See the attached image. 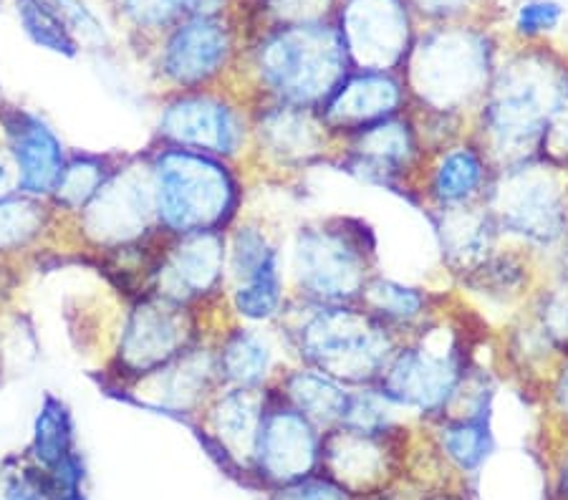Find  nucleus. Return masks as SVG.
I'll return each instance as SVG.
<instances>
[{
    "instance_id": "obj_30",
    "label": "nucleus",
    "mask_w": 568,
    "mask_h": 500,
    "mask_svg": "<svg viewBox=\"0 0 568 500\" xmlns=\"http://www.w3.org/2000/svg\"><path fill=\"white\" fill-rule=\"evenodd\" d=\"M233 312L248 324H276L288 304V276L283 251L248 280L231 288Z\"/></svg>"
},
{
    "instance_id": "obj_8",
    "label": "nucleus",
    "mask_w": 568,
    "mask_h": 500,
    "mask_svg": "<svg viewBox=\"0 0 568 500\" xmlns=\"http://www.w3.org/2000/svg\"><path fill=\"white\" fill-rule=\"evenodd\" d=\"M485 205L500 241L524 245L536 256H558L568 241V175L546 162L498 170Z\"/></svg>"
},
{
    "instance_id": "obj_21",
    "label": "nucleus",
    "mask_w": 568,
    "mask_h": 500,
    "mask_svg": "<svg viewBox=\"0 0 568 500\" xmlns=\"http://www.w3.org/2000/svg\"><path fill=\"white\" fill-rule=\"evenodd\" d=\"M534 251L524 245L500 241L488 256L455 278V290L480 298L496 308H524L536 290L544 286Z\"/></svg>"
},
{
    "instance_id": "obj_49",
    "label": "nucleus",
    "mask_w": 568,
    "mask_h": 500,
    "mask_svg": "<svg viewBox=\"0 0 568 500\" xmlns=\"http://www.w3.org/2000/svg\"><path fill=\"white\" fill-rule=\"evenodd\" d=\"M59 500H84V498H81L77 490H67V493H63Z\"/></svg>"
},
{
    "instance_id": "obj_7",
    "label": "nucleus",
    "mask_w": 568,
    "mask_h": 500,
    "mask_svg": "<svg viewBox=\"0 0 568 500\" xmlns=\"http://www.w3.org/2000/svg\"><path fill=\"white\" fill-rule=\"evenodd\" d=\"M150 170L158 223L164 231L225 233L235 223L243 187L227 160L162 144L152 154Z\"/></svg>"
},
{
    "instance_id": "obj_41",
    "label": "nucleus",
    "mask_w": 568,
    "mask_h": 500,
    "mask_svg": "<svg viewBox=\"0 0 568 500\" xmlns=\"http://www.w3.org/2000/svg\"><path fill=\"white\" fill-rule=\"evenodd\" d=\"M538 160L568 175V96L556 109L538 144Z\"/></svg>"
},
{
    "instance_id": "obj_28",
    "label": "nucleus",
    "mask_w": 568,
    "mask_h": 500,
    "mask_svg": "<svg viewBox=\"0 0 568 500\" xmlns=\"http://www.w3.org/2000/svg\"><path fill=\"white\" fill-rule=\"evenodd\" d=\"M286 402L308 417L321 430H328L342 422L346 402H349L352 387L342 381L321 375V371L293 361L291 367L281 369L278 377L271 381Z\"/></svg>"
},
{
    "instance_id": "obj_20",
    "label": "nucleus",
    "mask_w": 568,
    "mask_h": 500,
    "mask_svg": "<svg viewBox=\"0 0 568 500\" xmlns=\"http://www.w3.org/2000/svg\"><path fill=\"white\" fill-rule=\"evenodd\" d=\"M407 109L409 91L399 71L352 69L334 94L326 99V104L318 109V114L338 142L346 134L389 120Z\"/></svg>"
},
{
    "instance_id": "obj_44",
    "label": "nucleus",
    "mask_w": 568,
    "mask_h": 500,
    "mask_svg": "<svg viewBox=\"0 0 568 500\" xmlns=\"http://www.w3.org/2000/svg\"><path fill=\"white\" fill-rule=\"evenodd\" d=\"M13 190V170H11V162H8L3 154H0V197L11 195Z\"/></svg>"
},
{
    "instance_id": "obj_3",
    "label": "nucleus",
    "mask_w": 568,
    "mask_h": 500,
    "mask_svg": "<svg viewBox=\"0 0 568 500\" xmlns=\"http://www.w3.org/2000/svg\"><path fill=\"white\" fill-rule=\"evenodd\" d=\"M500 41L488 23H429L417 31L402 79L409 109L470 122L500 61Z\"/></svg>"
},
{
    "instance_id": "obj_10",
    "label": "nucleus",
    "mask_w": 568,
    "mask_h": 500,
    "mask_svg": "<svg viewBox=\"0 0 568 500\" xmlns=\"http://www.w3.org/2000/svg\"><path fill=\"white\" fill-rule=\"evenodd\" d=\"M160 140L170 147L215 154L231 162L251 144V109H241L210 89L180 91L162 109Z\"/></svg>"
},
{
    "instance_id": "obj_4",
    "label": "nucleus",
    "mask_w": 568,
    "mask_h": 500,
    "mask_svg": "<svg viewBox=\"0 0 568 500\" xmlns=\"http://www.w3.org/2000/svg\"><path fill=\"white\" fill-rule=\"evenodd\" d=\"M276 326L293 361L352 389L374 387L402 341L362 304H308L288 296Z\"/></svg>"
},
{
    "instance_id": "obj_32",
    "label": "nucleus",
    "mask_w": 568,
    "mask_h": 500,
    "mask_svg": "<svg viewBox=\"0 0 568 500\" xmlns=\"http://www.w3.org/2000/svg\"><path fill=\"white\" fill-rule=\"evenodd\" d=\"M278 253L281 245L258 223L237 225L227 235V278L233 280V286L243 284Z\"/></svg>"
},
{
    "instance_id": "obj_40",
    "label": "nucleus",
    "mask_w": 568,
    "mask_h": 500,
    "mask_svg": "<svg viewBox=\"0 0 568 500\" xmlns=\"http://www.w3.org/2000/svg\"><path fill=\"white\" fill-rule=\"evenodd\" d=\"M417 21L429 23H457L480 21V6L485 0H407Z\"/></svg>"
},
{
    "instance_id": "obj_6",
    "label": "nucleus",
    "mask_w": 568,
    "mask_h": 500,
    "mask_svg": "<svg viewBox=\"0 0 568 500\" xmlns=\"http://www.w3.org/2000/svg\"><path fill=\"white\" fill-rule=\"evenodd\" d=\"M258 102L321 109L352 71L334 18L273 23L248 49Z\"/></svg>"
},
{
    "instance_id": "obj_34",
    "label": "nucleus",
    "mask_w": 568,
    "mask_h": 500,
    "mask_svg": "<svg viewBox=\"0 0 568 500\" xmlns=\"http://www.w3.org/2000/svg\"><path fill=\"white\" fill-rule=\"evenodd\" d=\"M71 440H73V427L69 409L63 402L53 397H45L41 407L39 420H36L33 432V452L43 466L53 468L61 462L67 455H71Z\"/></svg>"
},
{
    "instance_id": "obj_48",
    "label": "nucleus",
    "mask_w": 568,
    "mask_h": 500,
    "mask_svg": "<svg viewBox=\"0 0 568 500\" xmlns=\"http://www.w3.org/2000/svg\"><path fill=\"white\" fill-rule=\"evenodd\" d=\"M6 500H41L39 496L36 493H31V490H11V493H8V498Z\"/></svg>"
},
{
    "instance_id": "obj_27",
    "label": "nucleus",
    "mask_w": 568,
    "mask_h": 500,
    "mask_svg": "<svg viewBox=\"0 0 568 500\" xmlns=\"http://www.w3.org/2000/svg\"><path fill=\"white\" fill-rule=\"evenodd\" d=\"M217 377L223 387L263 389L278 377L276 347L271 336L253 326H233L215 347Z\"/></svg>"
},
{
    "instance_id": "obj_24",
    "label": "nucleus",
    "mask_w": 568,
    "mask_h": 500,
    "mask_svg": "<svg viewBox=\"0 0 568 500\" xmlns=\"http://www.w3.org/2000/svg\"><path fill=\"white\" fill-rule=\"evenodd\" d=\"M453 290H429L425 286L402 284L397 278L377 273L366 284L359 304L372 316H377L384 326H389L399 339H405V336L417 331L423 324L433 322L443 312L453 298Z\"/></svg>"
},
{
    "instance_id": "obj_2",
    "label": "nucleus",
    "mask_w": 568,
    "mask_h": 500,
    "mask_svg": "<svg viewBox=\"0 0 568 500\" xmlns=\"http://www.w3.org/2000/svg\"><path fill=\"white\" fill-rule=\"evenodd\" d=\"M490 329L457 290L433 322L405 336L374 389L399 412L435 422L447 412L465 377L478 361Z\"/></svg>"
},
{
    "instance_id": "obj_15",
    "label": "nucleus",
    "mask_w": 568,
    "mask_h": 500,
    "mask_svg": "<svg viewBox=\"0 0 568 500\" xmlns=\"http://www.w3.org/2000/svg\"><path fill=\"white\" fill-rule=\"evenodd\" d=\"M321 445L324 430L293 409L276 387H265V412L253 458L261 472L281 486L308 478L321 466Z\"/></svg>"
},
{
    "instance_id": "obj_31",
    "label": "nucleus",
    "mask_w": 568,
    "mask_h": 500,
    "mask_svg": "<svg viewBox=\"0 0 568 500\" xmlns=\"http://www.w3.org/2000/svg\"><path fill=\"white\" fill-rule=\"evenodd\" d=\"M524 308L544 339L551 344L556 357L568 359V284L554 278L551 284L540 286Z\"/></svg>"
},
{
    "instance_id": "obj_22",
    "label": "nucleus",
    "mask_w": 568,
    "mask_h": 500,
    "mask_svg": "<svg viewBox=\"0 0 568 500\" xmlns=\"http://www.w3.org/2000/svg\"><path fill=\"white\" fill-rule=\"evenodd\" d=\"M8 152L18 170V187L29 195H49L63 170V150L49 126L26 109L3 114Z\"/></svg>"
},
{
    "instance_id": "obj_13",
    "label": "nucleus",
    "mask_w": 568,
    "mask_h": 500,
    "mask_svg": "<svg viewBox=\"0 0 568 500\" xmlns=\"http://www.w3.org/2000/svg\"><path fill=\"white\" fill-rule=\"evenodd\" d=\"M251 144L263 162L283 172L328 167L336 152V136L318 109L278 102H258L251 109Z\"/></svg>"
},
{
    "instance_id": "obj_42",
    "label": "nucleus",
    "mask_w": 568,
    "mask_h": 500,
    "mask_svg": "<svg viewBox=\"0 0 568 500\" xmlns=\"http://www.w3.org/2000/svg\"><path fill=\"white\" fill-rule=\"evenodd\" d=\"M354 496L344 486H338L334 478H301L296 483L283 486L273 500H352Z\"/></svg>"
},
{
    "instance_id": "obj_11",
    "label": "nucleus",
    "mask_w": 568,
    "mask_h": 500,
    "mask_svg": "<svg viewBox=\"0 0 568 500\" xmlns=\"http://www.w3.org/2000/svg\"><path fill=\"white\" fill-rule=\"evenodd\" d=\"M197 344L203 336L195 306L152 294L142 296L126 316L116 359L124 375L142 381Z\"/></svg>"
},
{
    "instance_id": "obj_39",
    "label": "nucleus",
    "mask_w": 568,
    "mask_h": 500,
    "mask_svg": "<svg viewBox=\"0 0 568 500\" xmlns=\"http://www.w3.org/2000/svg\"><path fill=\"white\" fill-rule=\"evenodd\" d=\"M53 8V13L61 18L67 31L73 35V41L81 43H104L106 31L94 11L84 0H45Z\"/></svg>"
},
{
    "instance_id": "obj_47",
    "label": "nucleus",
    "mask_w": 568,
    "mask_h": 500,
    "mask_svg": "<svg viewBox=\"0 0 568 500\" xmlns=\"http://www.w3.org/2000/svg\"><path fill=\"white\" fill-rule=\"evenodd\" d=\"M425 500H467V496L455 493V490H437V493H429Z\"/></svg>"
},
{
    "instance_id": "obj_45",
    "label": "nucleus",
    "mask_w": 568,
    "mask_h": 500,
    "mask_svg": "<svg viewBox=\"0 0 568 500\" xmlns=\"http://www.w3.org/2000/svg\"><path fill=\"white\" fill-rule=\"evenodd\" d=\"M556 278H561L564 284H568V241L564 243V248L558 251V276Z\"/></svg>"
},
{
    "instance_id": "obj_26",
    "label": "nucleus",
    "mask_w": 568,
    "mask_h": 500,
    "mask_svg": "<svg viewBox=\"0 0 568 500\" xmlns=\"http://www.w3.org/2000/svg\"><path fill=\"white\" fill-rule=\"evenodd\" d=\"M265 412V387H223L207 409V425L227 458L253 460Z\"/></svg>"
},
{
    "instance_id": "obj_36",
    "label": "nucleus",
    "mask_w": 568,
    "mask_h": 500,
    "mask_svg": "<svg viewBox=\"0 0 568 500\" xmlns=\"http://www.w3.org/2000/svg\"><path fill=\"white\" fill-rule=\"evenodd\" d=\"M43 205L31 197H0V251L21 248L41 233Z\"/></svg>"
},
{
    "instance_id": "obj_17",
    "label": "nucleus",
    "mask_w": 568,
    "mask_h": 500,
    "mask_svg": "<svg viewBox=\"0 0 568 500\" xmlns=\"http://www.w3.org/2000/svg\"><path fill=\"white\" fill-rule=\"evenodd\" d=\"M227 278V235L225 233H192L172 235L164 251L154 296L178 304H203L220 294Z\"/></svg>"
},
{
    "instance_id": "obj_18",
    "label": "nucleus",
    "mask_w": 568,
    "mask_h": 500,
    "mask_svg": "<svg viewBox=\"0 0 568 500\" xmlns=\"http://www.w3.org/2000/svg\"><path fill=\"white\" fill-rule=\"evenodd\" d=\"M496 167L470 134L433 152L419 177V211H450L485 203Z\"/></svg>"
},
{
    "instance_id": "obj_23",
    "label": "nucleus",
    "mask_w": 568,
    "mask_h": 500,
    "mask_svg": "<svg viewBox=\"0 0 568 500\" xmlns=\"http://www.w3.org/2000/svg\"><path fill=\"white\" fill-rule=\"evenodd\" d=\"M425 215L433 223L443 266L453 280L460 278L500 243L496 221L485 203L450 207V211H427Z\"/></svg>"
},
{
    "instance_id": "obj_35",
    "label": "nucleus",
    "mask_w": 568,
    "mask_h": 500,
    "mask_svg": "<svg viewBox=\"0 0 568 500\" xmlns=\"http://www.w3.org/2000/svg\"><path fill=\"white\" fill-rule=\"evenodd\" d=\"M112 172L114 170H106L104 160L79 157L71 165H63L53 195H57L59 205L67 207V211H84Z\"/></svg>"
},
{
    "instance_id": "obj_1",
    "label": "nucleus",
    "mask_w": 568,
    "mask_h": 500,
    "mask_svg": "<svg viewBox=\"0 0 568 500\" xmlns=\"http://www.w3.org/2000/svg\"><path fill=\"white\" fill-rule=\"evenodd\" d=\"M568 96V63L544 41L500 53L496 74L470 120V136L493 167L538 160L548 122Z\"/></svg>"
},
{
    "instance_id": "obj_33",
    "label": "nucleus",
    "mask_w": 568,
    "mask_h": 500,
    "mask_svg": "<svg viewBox=\"0 0 568 500\" xmlns=\"http://www.w3.org/2000/svg\"><path fill=\"white\" fill-rule=\"evenodd\" d=\"M16 11L33 43L61 57H77L79 43L45 0H16Z\"/></svg>"
},
{
    "instance_id": "obj_43",
    "label": "nucleus",
    "mask_w": 568,
    "mask_h": 500,
    "mask_svg": "<svg viewBox=\"0 0 568 500\" xmlns=\"http://www.w3.org/2000/svg\"><path fill=\"white\" fill-rule=\"evenodd\" d=\"M544 397L548 407L554 409V415L568 430V359H558L551 377L546 381Z\"/></svg>"
},
{
    "instance_id": "obj_25",
    "label": "nucleus",
    "mask_w": 568,
    "mask_h": 500,
    "mask_svg": "<svg viewBox=\"0 0 568 500\" xmlns=\"http://www.w3.org/2000/svg\"><path fill=\"white\" fill-rule=\"evenodd\" d=\"M140 385L150 389L154 407L168 409V412H190L203 405L205 397L223 389L217 377L215 349L197 344L168 367L154 371L152 377L142 379Z\"/></svg>"
},
{
    "instance_id": "obj_29",
    "label": "nucleus",
    "mask_w": 568,
    "mask_h": 500,
    "mask_svg": "<svg viewBox=\"0 0 568 500\" xmlns=\"http://www.w3.org/2000/svg\"><path fill=\"white\" fill-rule=\"evenodd\" d=\"M435 425V440L439 452L463 472H478L490 455L496 452L493 435V409L478 412H453L439 417Z\"/></svg>"
},
{
    "instance_id": "obj_5",
    "label": "nucleus",
    "mask_w": 568,
    "mask_h": 500,
    "mask_svg": "<svg viewBox=\"0 0 568 500\" xmlns=\"http://www.w3.org/2000/svg\"><path fill=\"white\" fill-rule=\"evenodd\" d=\"M379 238L362 215L328 213L304 221L286 258L288 296L308 304H359L379 271Z\"/></svg>"
},
{
    "instance_id": "obj_37",
    "label": "nucleus",
    "mask_w": 568,
    "mask_h": 500,
    "mask_svg": "<svg viewBox=\"0 0 568 500\" xmlns=\"http://www.w3.org/2000/svg\"><path fill=\"white\" fill-rule=\"evenodd\" d=\"M200 0H122V13L142 31H170L182 18L195 13Z\"/></svg>"
},
{
    "instance_id": "obj_14",
    "label": "nucleus",
    "mask_w": 568,
    "mask_h": 500,
    "mask_svg": "<svg viewBox=\"0 0 568 500\" xmlns=\"http://www.w3.org/2000/svg\"><path fill=\"white\" fill-rule=\"evenodd\" d=\"M235 51V29L223 13H190L162 43L160 74L180 91L207 89L225 74Z\"/></svg>"
},
{
    "instance_id": "obj_19",
    "label": "nucleus",
    "mask_w": 568,
    "mask_h": 500,
    "mask_svg": "<svg viewBox=\"0 0 568 500\" xmlns=\"http://www.w3.org/2000/svg\"><path fill=\"white\" fill-rule=\"evenodd\" d=\"M405 425L399 420L377 432L354 430V427L334 425L324 430L321 445V466L349 493H372L384 483L394 462V450L405 440Z\"/></svg>"
},
{
    "instance_id": "obj_12",
    "label": "nucleus",
    "mask_w": 568,
    "mask_h": 500,
    "mask_svg": "<svg viewBox=\"0 0 568 500\" xmlns=\"http://www.w3.org/2000/svg\"><path fill=\"white\" fill-rule=\"evenodd\" d=\"M334 21L359 71H402L419 31L407 0H338Z\"/></svg>"
},
{
    "instance_id": "obj_16",
    "label": "nucleus",
    "mask_w": 568,
    "mask_h": 500,
    "mask_svg": "<svg viewBox=\"0 0 568 500\" xmlns=\"http://www.w3.org/2000/svg\"><path fill=\"white\" fill-rule=\"evenodd\" d=\"M158 227L150 165L114 170L84 207V231L94 235L99 243L130 245Z\"/></svg>"
},
{
    "instance_id": "obj_38",
    "label": "nucleus",
    "mask_w": 568,
    "mask_h": 500,
    "mask_svg": "<svg viewBox=\"0 0 568 500\" xmlns=\"http://www.w3.org/2000/svg\"><path fill=\"white\" fill-rule=\"evenodd\" d=\"M566 11L558 0H524L513 13V33L520 43L544 41L546 35L558 31Z\"/></svg>"
},
{
    "instance_id": "obj_9",
    "label": "nucleus",
    "mask_w": 568,
    "mask_h": 500,
    "mask_svg": "<svg viewBox=\"0 0 568 500\" xmlns=\"http://www.w3.org/2000/svg\"><path fill=\"white\" fill-rule=\"evenodd\" d=\"M427 157L429 154L419 140L417 124L407 109L389 120L342 136L328 167L389 190L419 207V177H423Z\"/></svg>"
},
{
    "instance_id": "obj_46",
    "label": "nucleus",
    "mask_w": 568,
    "mask_h": 500,
    "mask_svg": "<svg viewBox=\"0 0 568 500\" xmlns=\"http://www.w3.org/2000/svg\"><path fill=\"white\" fill-rule=\"evenodd\" d=\"M558 486H561V493L568 500V450L564 452V458H561V472H558Z\"/></svg>"
}]
</instances>
